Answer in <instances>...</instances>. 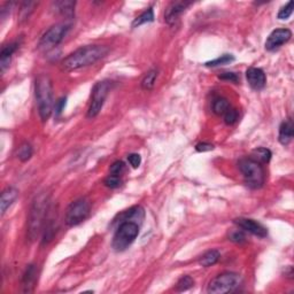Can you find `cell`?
Returning <instances> with one entry per match:
<instances>
[{
    "label": "cell",
    "mask_w": 294,
    "mask_h": 294,
    "mask_svg": "<svg viewBox=\"0 0 294 294\" xmlns=\"http://www.w3.org/2000/svg\"><path fill=\"white\" fill-rule=\"evenodd\" d=\"M109 48L103 45H86L82 46L64 58L61 67L64 72H74L80 68L91 66L108 54Z\"/></svg>",
    "instance_id": "1"
},
{
    "label": "cell",
    "mask_w": 294,
    "mask_h": 294,
    "mask_svg": "<svg viewBox=\"0 0 294 294\" xmlns=\"http://www.w3.org/2000/svg\"><path fill=\"white\" fill-rule=\"evenodd\" d=\"M35 96L41 121H47L53 111V85L47 74H40L36 78Z\"/></svg>",
    "instance_id": "2"
},
{
    "label": "cell",
    "mask_w": 294,
    "mask_h": 294,
    "mask_svg": "<svg viewBox=\"0 0 294 294\" xmlns=\"http://www.w3.org/2000/svg\"><path fill=\"white\" fill-rule=\"evenodd\" d=\"M50 211L48 196L41 193L32 202L28 216V238L35 240L41 232L45 221L47 218V212Z\"/></svg>",
    "instance_id": "3"
},
{
    "label": "cell",
    "mask_w": 294,
    "mask_h": 294,
    "mask_svg": "<svg viewBox=\"0 0 294 294\" xmlns=\"http://www.w3.org/2000/svg\"><path fill=\"white\" fill-rule=\"evenodd\" d=\"M238 168L244 176L245 184L251 189H260L264 184V169L257 160L244 157L238 162Z\"/></svg>",
    "instance_id": "4"
},
{
    "label": "cell",
    "mask_w": 294,
    "mask_h": 294,
    "mask_svg": "<svg viewBox=\"0 0 294 294\" xmlns=\"http://www.w3.org/2000/svg\"><path fill=\"white\" fill-rule=\"evenodd\" d=\"M140 225L135 222H122L116 229L112 246L116 252H123L134 243L139 235Z\"/></svg>",
    "instance_id": "5"
},
{
    "label": "cell",
    "mask_w": 294,
    "mask_h": 294,
    "mask_svg": "<svg viewBox=\"0 0 294 294\" xmlns=\"http://www.w3.org/2000/svg\"><path fill=\"white\" fill-rule=\"evenodd\" d=\"M241 277L235 273H223L209 283L207 292L211 294H224L235 292L240 286Z\"/></svg>",
    "instance_id": "6"
},
{
    "label": "cell",
    "mask_w": 294,
    "mask_h": 294,
    "mask_svg": "<svg viewBox=\"0 0 294 294\" xmlns=\"http://www.w3.org/2000/svg\"><path fill=\"white\" fill-rule=\"evenodd\" d=\"M113 86V82L111 80H101L98 82L93 86L92 95H91V102H90V107L88 111V118H93L99 114L100 111L102 109L103 103L111 92Z\"/></svg>",
    "instance_id": "7"
},
{
    "label": "cell",
    "mask_w": 294,
    "mask_h": 294,
    "mask_svg": "<svg viewBox=\"0 0 294 294\" xmlns=\"http://www.w3.org/2000/svg\"><path fill=\"white\" fill-rule=\"evenodd\" d=\"M69 29L70 25L67 23H58L56 25H52L41 36L39 43H38V48L45 52L53 50L54 47H57L63 40Z\"/></svg>",
    "instance_id": "8"
},
{
    "label": "cell",
    "mask_w": 294,
    "mask_h": 294,
    "mask_svg": "<svg viewBox=\"0 0 294 294\" xmlns=\"http://www.w3.org/2000/svg\"><path fill=\"white\" fill-rule=\"evenodd\" d=\"M90 211H91V206L88 200L83 198L76 200L67 208L64 222L68 227H76L89 217Z\"/></svg>",
    "instance_id": "9"
},
{
    "label": "cell",
    "mask_w": 294,
    "mask_h": 294,
    "mask_svg": "<svg viewBox=\"0 0 294 294\" xmlns=\"http://www.w3.org/2000/svg\"><path fill=\"white\" fill-rule=\"evenodd\" d=\"M292 37V32L290 29L282 28L276 29L269 35V37L267 38L266 41V50L267 51H274L277 48H279L282 45L286 44L287 41Z\"/></svg>",
    "instance_id": "10"
},
{
    "label": "cell",
    "mask_w": 294,
    "mask_h": 294,
    "mask_svg": "<svg viewBox=\"0 0 294 294\" xmlns=\"http://www.w3.org/2000/svg\"><path fill=\"white\" fill-rule=\"evenodd\" d=\"M235 224H237L239 228L243 229L244 231L250 232V234L257 235V237L264 238L268 235V230L263 227L261 223H258L254 219L251 218H244V217H239L235 218L234 221Z\"/></svg>",
    "instance_id": "11"
},
{
    "label": "cell",
    "mask_w": 294,
    "mask_h": 294,
    "mask_svg": "<svg viewBox=\"0 0 294 294\" xmlns=\"http://www.w3.org/2000/svg\"><path fill=\"white\" fill-rule=\"evenodd\" d=\"M191 5V2L183 1V0H177V1H173L168 6L164 13V21L168 24H174L178 20V18L182 15V13Z\"/></svg>",
    "instance_id": "12"
},
{
    "label": "cell",
    "mask_w": 294,
    "mask_h": 294,
    "mask_svg": "<svg viewBox=\"0 0 294 294\" xmlns=\"http://www.w3.org/2000/svg\"><path fill=\"white\" fill-rule=\"evenodd\" d=\"M246 78L250 86L254 90H262L266 86L267 77L266 74L260 68L251 67L248 68L246 72Z\"/></svg>",
    "instance_id": "13"
},
{
    "label": "cell",
    "mask_w": 294,
    "mask_h": 294,
    "mask_svg": "<svg viewBox=\"0 0 294 294\" xmlns=\"http://www.w3.org/2000/svg\"><path fill=\"white\" fill-rule=\"evenodd\" d=\"M144 217H145V211H144L143 207H140V206L132 207V208L129 209V211H125L122 213V214L118 215L119 223L135 222L139 225H140V223L143 222Z\"/></svg>",
    "instance_id": "14"
},
{
    "label": "cell",
    "mask_w": 294,
    "mask_h": 294,
    "mask_svg": "<svg viewBox=\"0 0 294 294\" xmlns=\"http://www.w3.org/2000/svg\"><path fill=\"white\" fill-rule=\"evenodd\" d=\"M75 1H70V0H62V1H54L52 4V9L58 14H61L64 18L72 19L75 13Z\"/></svg>",
    "instance_id": "15"
},
{
    "label": "cell",
    "mask_w": 294,
    "mask_h": 294,
    "mask_svg": "<svg viewBox=\"0 0 294 294\" xmlns=\"http://www.w3.org/2000/svg\"><path fill=\"white\" fill-rule=\"evenodd\" d=\"M19 196V191L14 187H8L1 193V199H0V208H1V215L4 216L7 209L11 207Z\"/></svg>",
    "instance_id": "16"
},
{
    "label": "cell",
    "mask_w": 294,
    "mask_h": 294,
    "mask_svg": "<svg viewBox=\"0 0 294 294\" xmlns=\"http://www.w3.org/2000/svg\"><path fill=\"white\" fill-rule=\"evenodd\" d=\"M18 48V44L13 43L9 44L7 46H4L1 50V53H0V69L1 72L4 73L6 70V68L9 67V63H11L12 60V56L14 54V52Z\"/></svg>",
    "instance_id": "17"
},
{
    "label": "cell",
    "mask_w": 294,
    "mask_h": 294,
    "mask_svg": "<svg viewBox=\"0 0 294 294\" xmlns=\"http://www.w3.org/2000/svg\"><path fill=\"white\" fill-rule=\"evenodd\" d=\"M36 267L34 264L28 266L27 269H25V273L23 274V278H22V286H23L24 292H31L35 286L34 284L35 280H36Z\"/></svg>",
    "instance_id": "18"
},
{
    "label": "cell",
    "mask_w": 294,
    "mask_h": 294,
    "mask_svg": "<svg viewBox=\"0 0 294 294\" xmlns=\"http://www.w3.org/2000/svg\"><path fill=\"white\" fill-rule=\"evenodd\" d=\"M293 122L291 119L283 122L279 128V143L284 145V146L289 145L293 138Z\"/></svg>",
    "instance_id": "19"
},
{
    "label": "cell",
    "mask_w": 294,
    "mask_h": 294,
    "mask_svg": "<svg viewBox=\"0 0 294 294\" xmlns=\"http://www.w3.org/2000/svg\"><path fill=\"white\" fill-rule=\"evenodd\" d=\"M219 257H221L219 252L216 250H212V251H208L207 253L202 255L201 258H200L199 263H200V266H202L205 268L211 267V266H214L215 263H217Z\"/></svg>",
    "instance_id": "20"
},
{
    "label": "cell",
    "mask_w": 294,
    "mask_h": 294,
    "mask_svg": "<svg viewBox=\"0 0 294 294\" xmlns=\"http://www.w3.org/2000/svg\"><path fill=\"white\" fill-rule=\"evenodd\" d=\"M157 78V69H151L150 72L146 73V75L144 76L143 80H141V89L145 91H151L154 88L155 82Z\"/></svg>",
    "instance_id": "21"
},
{
    "label": "cell",
    "mask_w": 294,
    "mask_h": 294,
    "mask_svg": "<svg viewBox=\"0 0 294 294\" xmlns=\"http://www.w3.org/2000/svg\"><path fill=\"white\" fill-rule=\"evenodd\" d=\"M154 21V12L152 8H147L146 11L138 16V18L135 19V21L132 22V28H137L141 24L145 23H150V22Z\"/></svg>",
    "instance_id": "22"
},
{
    "label": "cell",
    "mask_w": 294,
    "mask_h": 294,
    "mask_svg": "<svg viewBox=\"0 0 294 294\" xmlns=\"http://www.w3.org/2000/svg\"><path fill=\"white\" fill-rule=\"evenodd\" d=\"M32 154H34V150H32V146L29 143H23L19 147L18 152H16V157L18 159L22 161V162H27L28 160L31 159Z\"/></svg>",
    "instance_id": "23"
},
{
    "label": "cell",
    "mask_w": 294,
    "mask_h": 294,
    "mask_svg": "<svg viewBox=\"0 0 294 294\" xmlns=\"http://www.w3.org/2000/svg\"><path fill=\"white\" fill-rule=\"evenodd\" d=\"M230 108V102L225 98H217L213 102V111L216 115H224Z\"/></svg>",
    "instance_id": "24"
},
{
    "label": "cell",
    "mask_w": 294,
    "mask_h": 294,
    "mask_svg": "<svg viewBox=\"0 0 294 294\" xmlns=\"http://www.w3.org/2000/svg\"><path fill=\"white\" fill-rule=\"evenodd\" d=\"M235 61V57L231 56V54H224V56L217 58V59L209 61V62H206L207 67H218V66H225V64H229Z\"/></svg>",
    "instance_id": "25"
},
{
    "label": "cell",
    "mask_w": 294,
    "mask_h": 294,
    "mask_svg": "<svg viewBox=\"0 0 294 294\" xmlns=\"http://www.w3.org/2000/svg\"><path fill=\"white\" fill-rule=\"evenodd\" d=\"M193 286H195V280H193V278H191L190 276H183L182 278L178 280V283H177L176 290L178 291V292H184V291L190 290Z\"/></svg>",
    "instance_id": "26"
},
{
    "label": "cell",
    "mask_w": 294,
    "mask_h": 294,
    "mask_svg": "<svg viewBox=\"0 0 294 294\" xmlns=\"http://www.w3.org/2000/svg\"><path fill=\"white\" fill-rule=\"evenodd\" d=\"M253 153L256 155L258 161H261V162L268 163L271 160V157H273V153H271L270 150H268V148H264V147L255 148Z\"/></svg>",
    "instance_id": "27"
},
{
    "label": "cell",
    "mask_w": 294,
    "mask_h": 294,
    "mask_svg": "<svg viewBox=\"0 0 294 294\" xmlns=\"http://www.w3.org/2000/svg\"><path fill=\"white\" fill-rule=\"evenodd\" d=\"M223 116H224V122H225V123H227L228 125H232V124H235V122L238 121L239 114H238L237 109L230 107L227 111V113H225V114L223 115Z\"/></svg>",
    "instance_id": "28"
},
{
    "label": "cell",
    "mask_w": 294,
    "mask_h": 294,
    "mask_svg": "<svg viewBox=\"0 0 294 294\" xmlns=\"http://www.w3.org/2000/svg\"><path fill=\"white\" fill-rule=\"evenodd\" d=\"M292 13H293V1H289L285 6H284V7L280 8L277 18H278L279 20H287V19L292 15Z\"/></svg>",
    "instance_id": "29"
},
{
    "label": "cell",
    "mask_w": 294,
    "mask_h": 294,
    "mask_svg": "<svg viewBox=\"0 0 294 294\" xmlns=\"http://www.w3.org/2000/svg\"><path fill=\"white\" fill-rule=\"evenodd\" d=\"M103 184H105L107 187H111V189H116L122 184V180L119 178V176L116 175H109L107 178L103 180Z\"/></svg>",
    "instance_id": "30"
},
{
    "label": "cell",
    "mask_w": 294,
    "mask_h": 294,
    "mask_svg": "<svg viewBox=\"0 0 294 294\" xmlns=\"http://www.w3.org/2000/svg\"><path fill=\"white\" fill-rule=\"evenodd\" d=\"M124 163L122 161H115L114 163L111 166V175H116V176H121V174L124 171Z\"/></svg>",
    "instance_id": "31"
},
{
    "label": "cell",
    "mask_w": 294,
    "mask_h": 294,
    "mask_svg": "<svg viewBox=\"0 0 294 294\" xmlns=\"http://www.w3.org/2000/svg\"><path fill=\"white\" fill-rule=\"evenodd\" d=\"M229 238H230L231 241H234V243H237V244H241V243H244L245 240H246V237H245V235L239 230L231 232L230 235H229Z\"/></svg>",
    "instance_id": "32"
},
{
    "label": "cell",
    "mask_w": 294,
    "mask_h": 294,
    "mask_svg": "<svg viewBox=\"0 0 294 294\" xmlns=\"http://www.w3.org/2000/svg\"><path fill=\"white\" fill-rule=\"evenodd\" d=\"M128 161H129V163L131 164L132 168L137 169V168L139 167L140 163H141V157L137 153H132L128 157Z\"/></svg>",
    "instance_id": "33"
},
{
    "label": "cell",
    "mask_w": 294,
    "mask_h": 294,
    "mask_svg": "<svg viewBox=\"0 0 294 294\" xmlns=\"http://www.w3.org/2000/svg\"><path fill=\"white\" fill-rule=\"evenodd\" d=\"M218 77L221 79L231 80V82H234V83H238L239 82V77H238L237 74H235V73H223L222 75H219Z\"/></svg>",
    "instance_id": "34"
},
{
    "label": "cell",
    "mask_w": 294,
    "mask_h": 294,
    "mask_svg": "<svg viewBox=\"0 0 294 294\" xmlns=\"http://www.w3.org/2000/svg\"><path fill=\"white\" fill-rule=\"evenodd\" d=\"M66 101H67V98H61L57 101V103H56V114L58 116L61 115V113L64 111V107H66Z\"/></svg>",
    "instance_id": "35"
},
{
    "label": "cell",
    "mask_w": 294,
    "mask_h": 294,
    "mask_svg": "<svg viewBox=\"0 0 294 294\" xmlns=\"http://www.w3.org/2000/svg\"><path fill=\"white\" fill-rule=\"evenodd\" d=\"M196 150L198 152H207V151H213L214 150V145L209 143H200L196 146Z\"/></svg>",
    "instance_id": "36"
}]
</instances>
